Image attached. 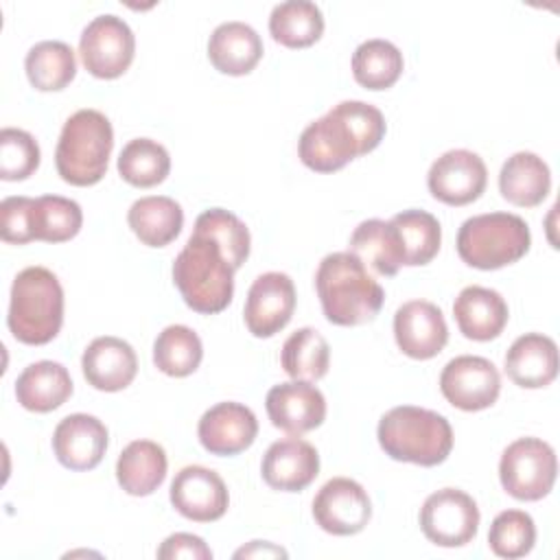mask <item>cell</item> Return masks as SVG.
<instances>
[{
  "instance_id": "6da1fadb",
  "label": "cell",
  "mask_w": 560,
  "mask_h": 560,
  "mask_svg": "<svg viewBox=\"0 0 560 560\" xmlns=\"http://www.w3.org/2000/svg\"><path fill=\"white\" fill-rule=\"evenodd\" d=\"M383 136L385 118L381 109L363 101H341L302 131L298 153L311 171L332 173L374 151Z\"/></svg>"
},
{
  "instance_id": "7a4b0ae2",
  "label": "cell",
  "mask_w": 560,
  "mask_h": 560,
  "mask_svg": "<svg viewBox=\"0 0 560 560\" xmlns=\"http://www.w3.org/2000/svg\"><path fill=\"white\" fill-rule=\"evenodd\" d=\"M315 289L326 319L335 326L372 322L385 300L383 287L350 252H332L322 258L315 273Z\"/></svg>"
},
{
  "instance_id": "3957f363",
  "label": "cell",
  "mask_w": 560,
  "mask_h": 560,
  "mask_svg": "<svg viewBox=\"0 0 560 560\" xmlns=\"http://www.w3.org/2000/svg\"><path fill=\"white\" fill-rule=\"evenodd\" d=\"M376 438L392 459L427 468L442 464L453 448L448 420L438 411L416 405H400L383 413Z\"/></svg>"
},
{
  "instance_id": "277c9868",
  "label": "cell",
  "mask_w": 560,
  "mask_h": 560,
  "mask_svg": "<svg viewBox=\"0 0 560 560\" xmlns=\"http://www.w3.org/2000/svg\"><path fill=\"white\" fill-rule=\"evenodd\" d=\"M173 282L186 306L203 315H214L232 302L234 267L212 238L192 232L173 260Z\"/></svg>"
},
{
  "instance_id": "5b68a950",
  "label": "cell",
  "mask_w": 560,
  "mask_h": 560,
  "mask_svg": "<svg viewBox=\"0 0 560 560\" xmlns=\"http://www.w3.org/2000/svg\"><path fill=\"white\" fill-rule=\"evenodd\" d=\"M7 324L26 346H44L57 337L63 324V289L50 269L35 265L15 276Z\"/></svg>"
},
{
  "instance_id": "8992f818",
  "label": "cell",
  "mask_w": 560,
  "mask_h": 560,
  "mask_svg": "<svg viewBox=\"0 0 560 560\" xmlns=\"http://www.w3.org/2000/svg\"><path fill=\"white\" fill-rule=\"evenodd\" d=\"M114 149V129L98 109L74 112L61 129L55 164L63 182L72 186H92L107 173Z\"/></svg>"
},
{
  "instance_id": "52a82bcc",
  "label": "cell",
  "mask_w": 560,
  "mask_h": 560,
  "mask_svg": "<svg viewBox=\"0 0 560 560\" xmlns=\"http://www.w3.org/2000/svg\"><path fill=\"white\" fill-rule=\"evenodd\" d=\"M532 245V234L518 214L486 212L470 217L457 232V254L475 269H501L521 260Z\"/></svg>"
},
{
  "instance_id": "ba28073f",
  "label": "cell",
  "mask_w": 560,
  "mask_h": 560,
  "mask_svg": "<svg viewBox=\"0 0 560 560\" xmlns=\"http://www.w3.org/2000/svg\"><path fill=\"white\" fill-rule=\"evenodd\" d=\"M558 459L551 444L540 438H518L501 455L499 479L518 501H540L556 483Z\"/></svg>"
},
{
  "instance_id": "9c48e42d",
  "label": "cell",
  "mask_w": 560,
  "mask_h": 560,
  "mask_svg": "<svg viewBox=\"0 0 560 560\" xmlns=\"http://www.w3.org/2000/svg\"><path fill=\"white\" fill-rule=\"evenodd\" d=\"M136 37L129 24L114 15L105 13L94 18L81 33L79 55L90 74L96 79H116L133 61Z\"/></svg>"
},
{
  "instance_id": "30bf717a",
  "label": "cell",
  "mask_w": 560,
  "mask_h": 560,
  "mask_svg": "<svg viewBox=\"0 0 560 560\" xmlns=\"http://www.w3.org/2000/svg\"><path fill=\"white\" fill-rule=\"evenodd\" d=\"M475 499L457 488H442L429 494L420 508L422 534L440 547H464L479 529Z\"/></svg>"
},
{
  "instance_id": "8fae6325",
  "label": "cell",
  "mask_w": 560,
  "mask_h": 560,
  "mask_svg": "<svg viewBox=\"0 0 560 560\" xmlns=\"http://www.w3.org/2000/svg\"><path fill=\"white\" fill-rule=\"evenodd\" d=\"M442 396L462 411H481L497 402L501 374L492 361L475 354L451 359L440 374Z\"/></svg>"
},
{
  "instance_id": "7c38bea8",
  "label": "cell",
  "mask_w": 560,
  "mask_h": 560,
  "mask_svg": "<svg viewBox=\"0 0 560 560\" xmlns=\"http://www.w3.org/2000/svg\"><path fill=\"white\" fill-rule=\"evenodd\" d=\"M372 516V503L365 488L348 477L326 481L313 499L315 523L332 536L359 534Z\"/></svg>"
},
{
  "instance_id": "4fadbf2b",
  "label": "cell",
  "mask_w": 560,
  "mask_h": 560,
  "mask_svg": "<svg viewBox=\"0 0 560 560\" xmlns=\"http://www.w3.org/2000/svg\"><path fill=\"white\" fill-rule=\"evenodd\" d=\"M488 184L483 160L468 149L442 153L429 168V192L446 206H466L481 197Z\"/></svg>"
},
{
  "instance_id": "5bb4252c",
  "label": "cell",
  "mask_w": 560,
  "mask_h": 560,
  "mask_svg": "<svg viewBox=\"0 0 560 560\" xmlns=\"http://www.w3.org/2000/svg\"><path fill=\"white\" fill-rule=\"evenodd\" d=\"M295 287L282 271H267L258 276L245 300V326L254 337L267 339L280 332L293 317Z\"/></svg>"
},
{
  "instance_id": "9a60e30c",
  "label": "cell",
  "mask_w": 560,
  "mask_h": 560,
  "mask_svg": "<svg viewBox=\"0 0 560 560\" xmlns=\"http://www.w3.org/2000/svg\"><path fill=\"white\" fill-rule=\"evenodd\" d=\"M271 424L284 433L302 435L317 429L326 418V398L311 381L273 385L265 398Z\"/></svg>"
},
{
  "instance_id": "2e32d148",
  "label": "cell",
  "mask_w": 560,
  "mask_h": 560,
  "mask_svg": "<svg viewBox=\"0 0 560 560\" xmlns=\"http://www.w3.org/2000/svg\"><path fill=\"white\" fill-rule=\"evenodd\" d=\"M173 508L195 523H210L225 514L230 494L223 479L206 466H184L171 483Z\"/></svg>"
},
{
  "instance_id": "e0dca14e",
  "label": "cell",
  "mask_w": 560,
  "mask_h": 560,
  "mask_svg": "<svg viewBox=\"0 0 560 560\" xmlns=\"http://www.w3.org/2000/svg\"><path fill=\"white\" fill-rule=\"evenodd\" d=\"M394 337L407 357L424 361L444 350L448 326L440 306L427 300H411L394 315Z\"/></svg>"
},
{
  "instance_id": "ac0fdd59",
  "label": "cell",
  "mask_w": 560,
  "mask_h": 560,
  "mask_svg": "<svg viewBox=\"0 0 560 560\" xmlns=\"http://www.w3.org/2000/svg\"><path fill=\"white\" fill-rule=\"evenodd\" d=\"M197 435L201 446L212 455H238L254 444L258 420L241 402H217L199 418Z\"/></svg>"
},
{
  "instance_id": "d6986e66",
  "label": "cell",
  "mask_w": 560,
  "mask_h": 560,
  "mask_svg": "<svg viewBox=\"0 0 560 560\" xmlns=\"http://www.w3.org/2000/svg\"><path fill=\"white\" fill-rule=\"evenodd\" d=\"M52 451L70 470H92L107 451V427L90 413L66 416L52 433Z\"/></svg>"
},
{
  "instance_id": "ffe728a7",
  "label": "cell",
  "mask_w": 560,
  "mask_h": 560,
  "mask_svg": "<svg viewBox=\"0 0 560 560\" xmlns=\"http://www.w3.org/2000/svg\"><path fill=\"white\" fill-rule=\"evenodd\" d=\"M260 472L269 488L300 492L315 481L319 472V455L306 440L298 435L284 438L267 448Z\"/></svg>"
},
{
  "instance_id": "44dd1931",
  "label": "cell",
  "mask_w": 560,
  "mask_h": 560,
  "mask_svg": "<svg viewBox=\"0 0 560 560\" xmlns=\"http://www.w3.org/2000/svg\"><path fill=\"white\" fill-rule=\"evenodd\" d=\"M85 381L101 392H120L136 378V350L120 337H96L81 357Z\"/></svg>"
},
{
  "instance_id": "7402d4cb",
  "label": "cell",
  "mask_w": 560,
  "mask_h": 560,
  "mask_svg": "<svg viewBox=\"0 0 560 560\" xmlns=\"http://www.w3.org/2000/svg\"><path fill=\"white\" fill-rule=\"evenodd\" d=\"M505 374L525 389H540L558 376V346L542 332L521 335L505 352Z\"/></svg>"
},
{
  "instance_id": "603a6c76",
  "label": "cell",
  "mask_w": 560,
  "mask_h": 560,
  "mask_svg": "<svg viewBox=\"0 0 560 560\" xmlns=\"http://www.w3.org/2000/svg\"><path fill=\"white\" fill-rule=\"evenodd\" d=\"M459 332L472 341L497 339L508 324V304L499 291L470 284L459 291L453 304Z\"/></svg>"
},
{
  "instance_id": "cb8c5ba5",
  "label": "cell",
  "mask_w": 560,
  "mask_h": 560,
  "mask_svg": "<svg viewBox=\"0 0 560 560\" xmlns=\"http://www.w3.org/2000/svg\"><path fill=\"white\" fill-rule=\"evenodd\" d=\"M260 57L262 39L245 22H223L208 39V59L223 74H247L256 68Z\"/></svg>"
},
{
  "instance_id": "d4e9b609",
  "label": "cell",
  "mask_w": 560,
  "mask_h": 560,
  "mask_svg": "<svg viewBox=\"0 0 560 560\" xmlns=\"http://www.w3.org/2000/svg\"><path fill=\"white\" fill-rule=\"evenodd\" d=\"M499 190L505 201L518 208H534L551 190V171L536 153L516 151L501 166Z\"/></svg>"
},
{
  "instance_id": "484cf974",
  "label": "cell",
  "mask_w": 560,
  "mask_h": 560,
  "mask_svg": "<svg viewBox=\"0 0 560 560\" xmlns=\"http://www.w3.org/2000/svg\"><path fill=\"white\" fill-rule=\"evenodd\" d=\"M72 394L70 372L57 361H37L22 370L15 381L18 402L35 413L61 407Z\"/></svg>"
},
{
  "instance_id": "4316f807",
  "label": "cell",
  "mask_w": 560,
  "mask_h": 560,
  "mask_svg": "<svg viewBox=\"0 0 560 560\" xmlns=\"http://www.w3.org/2000/svg\"><path fill=\"white\" fill-rule=\"evenodd\" d=\"M168 459L164 448L153 440L129 442L116 462V479L131 497L153 494L166 479Z\"/></svg>"
},
{
  "instance_id": "83f0119b",
  "label": "cell",
  "mask_w": 560,
  "mask_h": 560,
  "mask_svg": "<svg viewBox=\"0 0 560 560\" xmlns=\"http://www.w3.org/2000/svg\"><path fill=\"white\" fill-rule=\"evenodd\" d=\"M348 252L354 254L365 267L370 265L378 276H396L405 265L398 232L392 221L383 219L361 221L350 236Z\"/></svg>"
},
{
  "instance_id": "f1b7e54d",
  "label": "cell",
  "mask_w": 560,
  "mask_h": 560,
  "mask_svg": "<svg viewBox=\"0 0 560 560\" xmlns=\"http://www.w3.org/2000/svg\"><path fill=\"white\" fill-rule=\"evenodd\" d=\"M127 223L140 243L149 247H164L179 236L184 228V210L171 197L149 195L131 203Z\"/></svg>"
},
{
  "instance_id": "f546056e",
  "label": "cell",
  "mask_w": 560,
  "mask_h": 560,
  "mask_svg": "<svg viewBox=\"0 0 560 560\" xmlns=\"http://www.w3.org/2000/svg\"><path fill=\"white\" fill-rule=\"evenodd\" d=\"M269 33L287 48L313 46L324 33L322 9L308 0L280 2L269 15Z\"/></svg>"
},
{
  "instance_id": "4dcf8cb0",
  "label": "cell",
  "mask_w": 560,
  "mask_h": 560,
  "mask_svg": "<svg viewBox=\"0 0 560 560\" xmlns=\"http://www.w3.org/2000/svg\"><path fill=\"white\" fill-rule=\"evenodd\" d=\"M33 241L63 243L79 234L83 225L81 206L61 195H44L31 201L28 212Z\"/></svg>"
},
{
  "instance_id": "1f68e13d",
  "label": "cell",
  "mask_w": 560,
  "mask_h": 560,
  "mask_svg": "<svg viewBox=\"0 0 560 560\" xmlns=\"http://www.w3.org/2000/svg\"><path fill=\"white\" fill-rule=\"evenodd\" d=\"M26 77L39 92L63 90L77 74L74 50L59 39L37 42L24 59Z\"/></svg>"
},
{
  "instance_id": "d6a6232c",
  "label": "cell",
  "mask_w": 560,
  "mask_h": 560,
  "mask_svg": "<svg viewBox=\"0 0 560 560\" xmlns=\"http://www.w3.org/2000/svg\"><path fill=\"white\" fill-rule=\"evenodd\" d=\"M402 68V52L387 39H368L352 52L354 81L368 90L392 88L400 79Z\"/></svg>"
},
{
  "instance_id": "836d02e7",
  "label": "cell",
  "mask_w": 560,
  "mask_h": 560,
  "mask_svg": "<svg viewBox=\"0 0 560 560\" xmlns=\"http://www.w3.org/2000/svg\"><path fill=\"white\" fill-rule=\"evenodd\" d=\"M280 363L295 381H319L330 365V346L315 328H298L284 341Z\"/></svg>"
},
{
  "instance_id": "e575fe53",
  "label": "cell",
  "mask_w": 560,
  "mask_h": 560,
  "mask_svg": "<svg viewBox=\"0 0 560 560\" xmlns=\"http://www.w3.org/2000/svg\"><path fill=\"white\" fill-rule=\"evenodd\" d=\"M398 232L402 256L407 267H420L431 262L442 243L440 221L427 210H402L389 219Z\"/></svg>"
},
{
  "instance_id": "d590c367",
  "label": "cell",
  "mask_w": 560,
  "mask_h": 560,
  "mask_svg": "<svg viewBox=\"0 0 560 560\" xmlns=\"http://www.w3.org/2000/svg\"><path fill=\"white\" fill-rule=\"evenodd\" d=\"M203 359V346L199 335L184 326L171 324L166 326L153 343V363L166 376H188L192 374Z\"/></svg>"
},
{
  "instance_id": "8d00e7d4",
  "label": "cell",
  "mask_w": 560,
  "mask_h": 560,
  "mask_svg": "<svg viewBox=\"0 0 560 560\" xmlns=\"http://www.w3.org/2000/svg\"><path fill=\"white\" fill-rule=\"evenodd\" d=\"M171 171L168 151L151 138L129 140L118 155L120 177L136 188H151L166 179Z\"/></svg>"
},
{
  "instance_id": "74e56055",
  "label": "cell",
  "mask_w": 560,
  "mask_h": 560,
  "mask_svg": "<svg viewBox=\"0 0 560 560\" xmlns=\"http://www.w3.org/2000/svg\"><path fill=\"white\" fill-rule=\"evenodd\" d=\"M192 232L212 238V241L221 247L225 260L234 267V271H236V269L247 260V256H249V245H252L249 230H247V225H245L236 214H232L230 210H223V208L203 210V212L197 217Z\"/></svg>"
},
{
  "instance_id": "f35d334b",
  "label": "cell",
  "mask_w": 560,
  "mask_h": 560,
  "mask_svg": "<svg viewBox=\"0 0 560 560\" xmlns=\"http://www.w3.org/2000/svg\"><path fill=\"white\" fill-rule=\"evenodd\" d=\"M536 542V525L534 518L523 510H505L494 516L488 545L499 558H523L534 549Z\"/></svg>"
},
{
  "instance_id": "ab89813d",
  "label": "cell",
  "mask_w": 560,
  "mask_h": 560,
  "mask_svg": "<svg viewBox=\"0 0 560 560\" xmlns=\"http://www.w3.org/2000/svg\"><path fill=\"white\" fill-rule=\"evenodd\" d=\"M39 144L28 131L15 127L0 131V179L20 182L31 177L39 166Z\"/></svg>"
},
{
  "instance_id": "60d3db41",
  "label": "cell",
  "mask_w": 560,
  "mask_h": 560,
  "mask_svg": "<svg viewBox=\"0 0 560 560\" xmlns=\"http://www.w3.org/2000/svg\"><path fill=\"white\" fill-rule=\"evenodd\" d=\"M31 197H7L0 203V236L4 243L26 245L33 241L31 236Z\"/></svg>"
},
{
  "instance_id": "b9f144b4",
  "label": "cell",
  "mask_w": 560,
  "mask_h": 560,
  "mask_svg": "<svg viewBox=\"0 0 560 560\" xmlns=\"http://www.w3.org/2000/svg\"><path fill=\"white\" fill-rule=\"evenodd\" d=\"M160 560H177V558H188V560H210L212 551L203 542V538L186 532L171 534L158 549Z\"/></svg>"
},
{
  "instance_id": "7bdbcfd3",
  "label": "cell",
  "mask_w": 560,
  "mask_h": 560,
  "mask_svg": "<svg viewBox=\"0 0 560 560\" xmlns=\"http://www.w3.org/2000/svg\"><path fill=\"white\" fill-rule=\"evenodd\" d=\"M234 558H287V551L265 540H252L247 547L234 551Z\"/></svg>"
}]
</instances>
